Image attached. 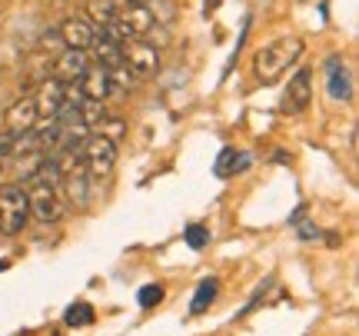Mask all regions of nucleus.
<instances>
[{"label":"nucleus","mask_w":359,"mask_h":336,"mask_svg":"<svg viewBox=\"0 0 359 336\" xmlns=\"http://www.w3.org/2000/svg\"><path fill=\"white\" fill-rule=\"evenodd\" d=\"M137 303H140L143 310H154L156 303H163V286H160V283L140 286V293H137Z\"/></svg>","instance_id":"b1692460"},{"label":"nucleus","mask_w":359,"mask_h":336,"mask_svg":"<svg viewBox=\"0 0 359 336\" xmlns=\"http://www.w3.org/2000/svg\"><path fill=\"white\" fill-rule=\"evenodd\" d=\"M120 20L127 24V30L133 34V37L154 34V27H156V17H154V11H150L147 4H137V7H127V11H120Z\"/></svg>","instance_id":"2eb2a0df"},{"label":"nucleus","mask_w":359,"mask_h":336,"mask_svg":"<svg viewBox=\"0 0 359 336\" xmlns=\"http://www.w3.org/2000/svg\"><path fill=\"white\" fill-rule=\"evenodd\" d=\"M183 240H187L190 250H206V246H210V230H206L203 223H190L187 233H183Z\"/></svg>","instance_id":"4be33fe9"},{"label":"nucleus","mask_w":359,"mask_h":336,"mask_svg":"<svg viewBox=\"0 0 359 336\" xmlns=\"http://www.w3.org/2000/svg\"><path fill=\"white\" fill-rule=\"evenodd\" d=\"M326 93L333 97L336 104H346L353 97V77H349V67L339 57L326 60Z\"/></svg>","instance_id":"1a4fd4ad"},{"label":"nucleus","mask_w":359,"mask_h":336,"mask_svg":"<svg viewBox=\"0 0 359 336\" xmlns=\"http://www.w3.org/2000/svg\"><path fill=\"white\" fill-rule=\"evenodd\" d=\"M123 64L137 74V77H150L160 70V47L143 43V40H127L123 43Z\"/></svg>","instance_id":"423d86ee"},{"label":"nucleus","mask_w":359,"mask_h":336,"mask_svg":"<svg viewBox=\"0 0 359 336\" xmlns=\"http://www.w3.org/2000/svg\"><path fill=\"white\" fill-rule=\"evenodd\" d=\"M64 190H67V200L74 203L77 210H87L90 207V183H93V177H90V170L83 167V156H80V163H74V167L64 173Z\"/></svg>","instance_id":"6e6552de"},{"label":"nucleus","mask_w":359,"mask_h":336,"mask_svg":"<svg viewBox=\"0 0 359 336\" xmlns=\"http://www.w3.org/2000/svg\"><path fill=\"white\" fill-rule=\"evenodd\" d=\"M103 116H107V110H103L100 100H83V104H80V120H83V127H87V130L100 127Z\"/></svg>","instance_id":"aec40b11"},{"label":"nucleus","mask_w":359,"mask_h":336,"mask_svg":"<svg viewBox=\"0 0 359 336\" xmlns=\"http://www.w3.org/2000/svg\"><path fill=\"white\" fill-rule=\"evenodd\" d=\"M93 320H97V313H93V307H90V303H83V300H80V303H70V307H67V313H64V323L67 326H90Z\"/></svg>","instance_id":"6ab92c4d"},{"label":"nucleus","mask_w":359,"mask_h":336,"mask_svg":"<svg viewBox=\"0 0 359 336\" xmlns=\"http://www.w3.org/2000/svg\"><path fill=\"white\" fill-rule=\"evenodd\" d=\"M93 64L90 60V51H77V47H67L53 57V80L60 83H74V80L83 77V70Z\"/></svg>","instance_id":"0eeeda50"},{"label":"nucleus","mask_w":359,"mask_h":336,"mask_svg":"<svg viewBox=\"0 0 359 336\" xmlns=\"http://www.w3.org/2000/svg\"><path fill=\"white\" fill-rule=\"evenodd\" d=\"M253 167V156L246 154V150H236V147H223L217 156V163H213V173H217L219 180H226V177H236V173H243V170Z\"/></svg>","instance_id":"ddd939ff"},{"label":"nucleus","mask_w":359,"mask_h":336,"mask_svg":"<svg viewBox=\"0 0 359 336\" xmlns=\"http://www.w3.org/2000/svg\"><path fill=\"white\" fill-rule=\"evenodd\" d=\"M217 293H219V280L217 276H203V280L196 283V293H193V300H190L193 316H200V313L210 310V307H213V300H217Z\"/></svg>","instance_id":"f3484780"},{"label":"nucleus","mask_w":359,"mask_h":336,"mask_svg":"<svg viewBox=\"0 0 359 336\" xmlns=\"http://www.w3.org/2000/svg\"><path fill=\"white\" fill-rule=\"evenodd\" d=\"M30 220V200H27V190L24 187H0V233H20Z\"/></svg>","instance_id":"f03ea898"},{"label":"nucleus","mask_w":359,"mask_h":336,"mask_svg":"<svg viewBox=\"0 0 359 336\" xmlns=\"http://www.w3.org/2000/svg\"><path fill=\"white\" fill-rule=\"evenodd\" d=\"M34 107H37V116H43V120L57 116L60 114V107H64V83H60V80H53V77H47L37 87Z\"/></svg>","instance_id":"9d476101"},{"label":"nucleus","mask_w":359,"mask_h":336,"mask_svg":"<svg viewBox=\"0 0 359 336\" xmlns=\"http://www.w3.org/2000/svg\"><path fill=\"white\" fill-rule=\"evenodd\" d=\"M60 37L67 47H77V51H90V43L97 37V27L90 24L87 17H67L60 24Z\"/></svg>","instance_id":"9b49d317"},{"label":"nucleus","mask_w":359,"mask_h":336,"mask_svg":"<svg viewBox=\"0 0 359 336\" xmlns=\"http://www.w3.org/2000/svg\"><path fill=\"white\" fill-rule=\"evenodd\" d=\"M313 100V70L303 67V70H296L290 83H286V90H283V104L280 110L283 114H303Z\"/></svg>","instance_id":"39448f33"},{"label":"nucleus","mask_w":359,"mask_h":336,"mask_svg":"<svg viewBox=\"0 0 359 336\" xmlns=\"http://www.w3.org/2000/svg\"><path fill=\"white\" fill-rule=\"evenodd\" d=\"M97 133H103V137H110L114 143H120L123 140V133H127V120H120V116H103Z\"/></svg>","instance_id":"412c9836"},{"label":"nucleus","mask_w":359,"mask_h":336,"mask_svg":"<svg viewBox=\"0 0 359 336\" xmlns=\"http://www.w3.org/2000/svg\"><path fill=\"white\" fill-rule=\"evenodd\" d=\"M299 57H303V40L280 37L257 51V57H253V74H257L259 83H276Z\"/></svg>","instance_id":"f257e3e1"},{"label":"nucleus","mask_w":359,"mask_h":336,"mask_svg":"<svg viewBox=\"0 0 359 336\" xmlns=\"http://www.w3.org/2000/svg\"><path fill=\"white\" fill-rule=\"evenodd\" d=\"M116 17H120L116 0H87V20L97 27V30H103L107 24H114Z\"/></svg>","instance_id":"a211bd4d"},{"label":"nucleus","mask_w":359,"mask_h":336,"mask_svg":"<svg viewBox=\"0 0 359 336\" xmlns=\"http://www.w3.org/2000/svg\"><path fill=\"white\" fill-rule=\"evenodd\" d=\"M80 156H83V167L90 170V177L103 180L116 167V143L110 137H103V133H90L83 147H80Z\"/></svg>","instance_id":"7ed1b4c3"},{"label":"nucleus","mask_w":359,"mask_h":336,"mask_svg":"<svg viewBox=\"0 0 359 336\" xmlns=\"http://www.w3.org/2000/svg\"><path fill=\"white\" fill-rule=\"evenodd\" d=\"M37 107H34V97H20V100H13L11 110H7V127L11 133H24V130H34L37 127Z\"/></svg>","instance_id":"4468645a"},{"label":"nucleus","mask_w":359,"mask_h":336,"mask_svg":"<svg viewBox=\"0 0 359 336\" xmlns=\"http://www.w3.org/2000/svg\"><path fill=\"white\" fill-rule=\"evenodd\" d=\"M11 150H13V133L11 130H4V133H0V160L11 156Z\"/></svg>","instance_id":"393cba45"},{"label":"nucleus","mask_w":359,"mask_h":336,"mask_svg":"<svg viewBox=\"0 0 359 336\" xmlns=\"http://www.w3.org/2000/svg\"><path fill=\"white\" fill-rule=\"evenodd\" d=\"M296 223H299V220H296ZM299 236H303V240H320V230H316L313 223H299Z\"/></svg>","instance_id":"a878e982"},{"label":"nucleus","mask_w":359,"mask_h":336,"mask_svg":"<svg viewBox=\"0 0 359 336\" xmlns=\"http://www.w3.org/2000/svg\"><path fill=\"white\" fill-rule=\"evenodd\" d=\"M137 4H150V0H127V7H137Z\"/></svg>","instance_id":"bb28decb"},{"label":"nucleus","mask_w":359,"mask_h":336,"mask_svg":"<svg viewBox=\"0 0 359 336\" xmlns=\"http://www.w3.org/2000/svg\"><path fill=\"white\" fill-rule=\"evenodd\" d=\"M80 90L87 100H100L107 104V97H110V70L100 64H90L83 70V77H80Z\"/></svg>","instance_id":"f8f14e48"},{"label":"nucleus","mask_w":359,"mask_h":336,"mask_svg":"<svg viewBox=\"0 0 359 336\" xmlns=\"http://www.w3.org/2000/svg\"><path fill=\"white\" fill-rule=\"evenodd\" d=\"M30 190H27V200H30V217L40 223H57L64 217V200L57 194V187L40 180H27Z\"/></svg>","instance_id":"20e7f679"},{"label":"nucleus","mask_w":359,"mask_h":336,"mask_svg":"<svg viewBox=\"0 0 359 336\" xmlns=\"http://www.w3.org/2000/svg\"><path fill=\"white\" fill-rule=\"evenodd\" d=\"M90 53L97 57L93 64H100V67H116V64H123V47L116 43V40H110L107 34H100L97 30V37H93V43H90Z\"/></svg>","instance_id":"dca6fc26"},{"label":"nucleus","mask_w":359,"mask_h":336,"mask_svg":"<svg viewBox=\"0 0 359 336\" xmlns=\"http://www.w3.org/2000/svg\"><path fill=\"white\" fill-rule=\"evenodd\" d=\"M40 51L47 53V57H57L60 51H67L64 37H60V27H57V30H43V34H40Z\"/></svg>","instance_id":"5701e85b"}]
</instances>
